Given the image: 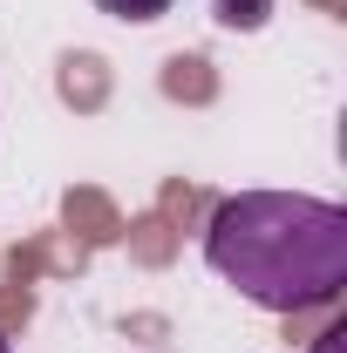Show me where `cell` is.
Listing matches in <instances>:
<instances>
[{
  "instance_id": "6da1fadb",
  "label": "cell",
  "mask_w": 347,
  "mask_h": 353,
  "mask_svg": "<svg viewBox=\"0 0 347 353\" xmlns=\"http://www.w3.org/2000/svg\"><path fill=\"white\" fill-rule=\"evenodd\" d=\"M205 265L265 312L327 306L347 285V211L306 190H238L205 224Z\"/></svg>"
},
{
  "instance_id": "7a4b0ae2",
  "label": "cell",
  "mask_w": 347,
  "mask_h": 353,
  "mask_svg": "<svg viewBox=\"0 0 347 353\" xmlns=\"http://www.w3.org/2000/svg\"><path fill=\"white\" fill-rule=\"evenodd\" d=\"M272 7L279 0H212V21L232 28V34H259L265 21H272Z\"/></svg>"
},
{
  "instance_id": "3957f363",
  "label": "cell",
  "mask_w": 347,
  "mask_h": 353,
  "mask_svg": "<svg viewBox=\"0 0 347 353\" xmlns=\"http://www.w3.org/2000/svg\"><path fill=\"white\" fill-rule=\"evenodd\" d=\"M109 21H130V28H143V21H164L171 14V0H95Z\"/></svg>"
},
{
  "instance_id": "277c9868",
  "label": "cell",
  "mask_w": 347,
  "mask_h": 353,
  "mask_svg": "<svg viewBox=\"0 0 347 353\" xmlns=\"http://www.w3.org/2000/svg\"><path fill=\"white\" fill-rule=\"evenodd\" d=\"M347 347V326H327V333H320V347H313V353H341Z\"/></svg>"
},
{
  "instance_id": "5b68a950",
  "label": "cell",
  "mask_w": 347,
  "mask_h": 353,
  "mask_svg": "<svg viewBox=\"0 0 347 353\" xmlns=\"http://www.w3.org/2000/svg\"><path fill=\"white\" fill-rule=\"evenodd\" d=\"M0 353H14V347H7V340H0Z\"/></svg>"
}]
</instances>
